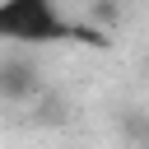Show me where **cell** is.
Here are the masks:
<instances>
[{
  "label": "cell",
  "mask_w": 149,
  "mask_h": 149,
  "mask_svg": "<svg viewBox=\"0 0 149 149\" xmlns=\"http://www.w3.org/2000/svg\"><path fill=\"white\" fill-rule=\"evenodd\" d=\"M0 42L9 47H88L107 51L112 37L84 19H65L56 0H0Z\"/></svg>",
  "instance_id": "6da1fadb"
},
{
  "label": "cell",
  "mask_w": 149,
  "mask_h": 149,
  "mask_svg": "<svg viewBox=\"0 0 149 149\" xmlns=\"http://www.w3.org/2000/svg\"><path fill=\"white\" fill-rule=\"evenodd\" d=\"M42 88V74L28 56H0V98L9 102H28Z\"/></svg>",
  "instance_id": "7a4b0ae2"
}]
</instances>
